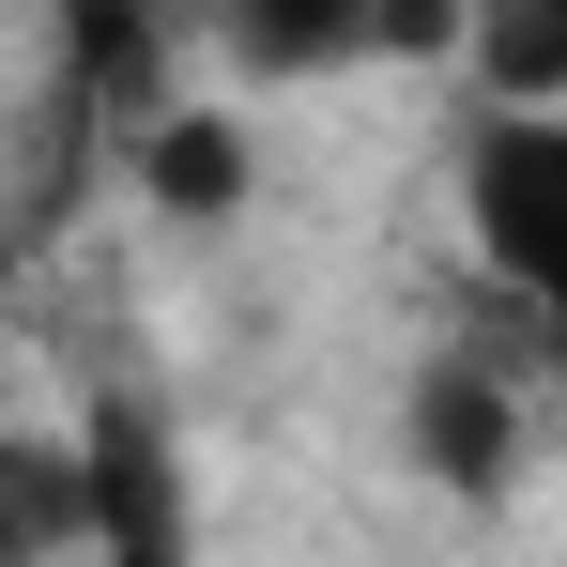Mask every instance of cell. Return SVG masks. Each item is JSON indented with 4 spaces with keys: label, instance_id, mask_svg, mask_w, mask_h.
Wrapping results in <instances>:
<instances>
[{
    "label": "cell",
    "instance_id": "277c9868",
    "mask_svg": "<svg viewBox=\"0 0 567 567\" xmlns=\"http://www.w3.org/2000/svg\"><path fill=\"white\" fill-rule=\"evenodd\" d=\"M123 154H138V199H154L169 230H230V215H246V185H261V138H246L230 107H199V93H169Z\"/></svg>",
    "mask_w": 567,
    "mask_h": 567
},
{
    "label": "cell",
    "instance_id": "7a4b0ae2",
    "mask_svg": "<svg viewBox=\"0 0 567 567\" xmlns=\"http://www.w3.org/2000/svg\"><path fill=\"white\" fill-rule=\"evenodd\" d=\"M62 445H78V567H199V491L154 399H93Z\"/></svg>",
    "mask_w": 567,
    "mask_h": 567
},
{
    "label": "cell",
    "instance_id": "8992f818",
    "mask_svg": "<svg viewBox=\"0 0 567 567\" xmlns=\"http://www.w3.org/2000/svg\"><path fill=\"white\" fill-rule=\"evenodd\" d=\"M0 567H78V445L0 414Z\"/></svg>",
    "mask_w": 567,
    "mask_h": 567
},
{
    "label": "cell",
    "instance_id": "5b68a950",
    "mask_svg": "<svg viewBox=\"0 0 567 567\" xmlns=\"http://www.w3.org/2000/svg\"><path fill=\"white\" fill-rule=\"evenodd\" d=\"M445 62H461V93H475V107L567 123V0H475Z\"/></svg>",
    "mask_w": 567,
    "mask_h": 567
},
{
    "label": "cell",
    "instance_id": "6da1fadb",
    "mask_svg": "<svg viewBox=\"0 0 567 567\" xmlns=\"http://www.w3.org/2000/svg\"><path fill=\"white\" fill-rule=\"evenodd\" d=\"M445 185H461L475 261L522 291L537 322H567V123L475 107V123H461V154H445Z\"/></svg>",
    "mask_w": 567,
    "mask_h": 567
},
{
    "label": "cell",
    "instance_id": "3957f363",
    "mask_svg": "<svg viewBox=\"0 0 567 567\" xmlns=\"http://www.w3.org/2000/svg\"><path fill=\"white\" fill-rule=\"evenodd\" d=\"M399 445H414L430 491L506 506V475H522V383L491 369V353H430V369L399 383Z\"/></svg>",
    "mask_w": 567,
    "mask_h": 567
},
{
    "label": "cell",
    "instance_id": "52a82bcc",
    "mask_svg": "<svg viewBox=\"0 0 567 567\" xmlns=\"http://www.w3.org/2000/svg\"><path fill=\"white\" fill-rule=\"evenodd\" d=\"M0 291H16V215H0Z\"/></svg>",
    "mask_w": 567,
    "mask_h": 567
}]
</instances>
